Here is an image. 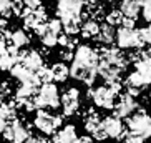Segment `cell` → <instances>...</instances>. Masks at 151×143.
Masks as SVG:
<instances>
[{
    "instance_id": "29",
    "label": "cell",
    "mask_w": 151,
    "mask_h": 143,
    "mask_svg": "<svg viewBox=\"0 0 151 143\" xmlns=\"http://www.w3.org/2000/svg\"><path fill=\"white\" fill-rule=\"evenodd\" d=\"M0 15L4 18L12 15V2L10 0H0Z\"/></svg>"
},
{
    "instance_id": "36",
    "label": "cell",
    "mask_w": 151,
    "mask_h": 143,
    "mask_svg": "<svg viewBox=\"0 0 151 143\" xmlns=\"http://www.w3.org/2000/svg\"><path fill=\"white\" fill-rule=\"evenodd\" d=\"M25 143H48V142H47L43 136H30Z\"/></svg>"
},
{
    "instance_id": "38",
    "label": "cell",
    "mask_w": 151,
    "mask_h": 143,
    "mask_svg": "<svg viewBox=\"0 0 151 143\" xmlns=\"http://www.w3.org/2000/svg\"><path fill=\"white\" fill-rule=\"evenodd\" d=\"M5 126H7V123H5V121L2 120V118H0V133H2V131L5 130Z\"/></svg>"
},
{
    "instance_id": "28",
    "label": "cell",
    "mask_w": 151,
    "mask_h": 143,
    "mask_svg": "<svg viewBox=\"0 0 151 143\" xmlns=\"http://www.w3.org/2000/svg\"><path fill=\"white\" fill-rule=\"evenodd\" d=\"M35 75H37V78H38V82H40V83H43V85H47V83H53L52 72H50V68L45 67V65L38 72H35Z\"/></svg>"
},
{
    "instance_id": "5",
    "label": "cell",
    "mask_w": 151,
    "mask_h": 143,
    "mask_svg": "<svg viewBox=\"0 0 151 143\" xmlns=\"http://www.w3.org/2000/svg\"><path fill=\"white\" fill-rule=\"evenodd\" d=\"M33 125H35L37 130H40L45 135H55L58 131V128L62 126V116L52 115L45 110H38V112H35Z\"/></svg>"
},
{
    "instance_id": "8",
    "label": "cell",
    "mask_w": 151,
    "mask_h": 143,
    "mask_svg": "<svg viewBox=\"0 0 151 143\" xmlns=\"http://www.w3.org/2000/svg\"><path fill=\"white\" fill-rule=\"evenodd\" d=\"M2 135H4V138L9 143H25L32 136V131H30L28 123L15 120L14 123H9L5 126Z\"/></svg>"
},
{
    "instance_id": "24",
    "label": "cell",
    "mask_w": 151,
    "mask_h": 143,
    "mask_svg": "<svg viewBox=\"0 0 151 143\" xmlns=\"http://www.w3.org/2000/svg\"><path fill=\"white\" fill-rule=\"evenodd\" d=\"M50 72H52V78H53V82H65L68 77H70V68H68L63 62L55 63L53 67L50 68Z\"/></svg>"
},
{
    "instance_id": "35",
    "label": "cell",
    "mask_w": 151,
    "mask_h": 143,
    "mask_svg": "<svg viewBox=\"0 0 151 143\" xmlns=\"http://www.w3.org/2000/svg\"><path fill=\"white\" fill-rule=\"evenodd\" d=\"M141 62L151 63V47H150V48H146V50L141 48Z\"/></svg>"
},
{
    "instance_id": "7",
    "label": "cell",
    "mask_w": 151,
    "mask_h": 143,
    "mask_svg": "<svg viewBox=\"0 0 151 143\" xmlns=\"http://www.w3.org/2000/svg\"><path fill=\"white\" fill-rule=\"evenodd\" d=\"M37 32V35L40 37V42L47 47V48H52L55 45H58V37H60V32H62V23L58 18L53 20H47L45 25H42Z\"/></svg>"
},
{
    "instance_id": "19",
    "label": "cell",
    "mask_w": 151,
    "mask_h": 143,
    "mask_svg": "<svg viewBox=\"0 0 151 143\" xmlns=\"http://www.w3.org/2000/svg\"><path fill=\"white\" fill-rule=\"evenodd\" d=\"M76 130L73 125H67L63 126L60 131H57V133L53 135V140H52V143H75L76 142Z\"/></svg>"
},
{
    "instance_id": "1",
    "label": "cell",
    "mask_w": 151,
    "mask_h": 143,
    "mask_svg": "<svg viewBox=\"0 0 151 143\" xmlns=\"http://www.w3.org/2000/svg\"><path fill=\"white\" fill-rule=\"evenodd\" d=\"M98 63H100V57H98L96 50L91 48L90 45H80V47H76L75 55H73L70 77L83 82L88 87L93 85L95 78L98 75Z\"/></svg>"
},
{
    "instance_id": "27",
    "label": "cell",
    "mask_w": 151,
    "mask_h": 143,
    "mask_svg": "<svg viewBox=\"0 0 151 143\" xmlns=\"http://www.w3.org/2000/svg\"><path fill=\"white\" fill-rule=\"evenodd\" d=\"M58 45L62 47L63 50H71L73 52V48L76 47V38L73 35H60L58 37Z\"/></svg>"
},
{
    "instance_id": "23",
    "label": "cell",
    "mask_w": 151,
    "mask_h": 143,
    "mask_svg": "<svg viewBox=\"0 0 151 143\" xmlns=\"http://www.w3.org/2000/svg\"><path fill=\"white\" fill-rule=\"evenodd\" d=\"M83 125H85V130H86L90 135H93L95 130L101 125V118H100V115H98L96 112L88 110V113H86L85 118H83Z\"/></svg>"
},
{
    "instance_id": "20",
    "label": "cell",
    "mask_w": 151,
    "mask_h": 143,
    "mask_svg": "<svg viewBox=\"0 0 151 143\" xmlns=\"http://www.w3.org/2000/svg\"><path fill=\"white\" fill-rule=\"evenodd\" d=\"M0 118L9 125L17 120V105L15 102H0Z\"/></svg>"
},
{
    "instance_id": "3",
    "label": "cell",
    "mask_w": 151,
    "mask_h": 143,
    "mask_svg": "<svg viewBox=\"0 0 151 143\" xmlns=\"http://www.w3.org/2000/svg\"><path fill=\"white\" fill-rule=\"evenodd\" d=\"M120 90H121V82L120 83H111V85L96 87L95 90H90L88 95L96 107L105 108V110H113L116 97L120 95Z\"/></svg>"
},
{
    "instance_id": "12",
    "label": "cell",
    "mask_w": 151,
    "mask_h": 143,
    "mask_svg": "<svg viewBox=\"0 0 151 143\" xmlns=\"http://www.w3.org/2000/svg\"><path fill=\"white\" fill-rule=\"evenodd\" d=\"M138 102L133 98V97H129V95L123 93V95H118L116 97V102H115V107H113V110H115V115L116 118H128V116H131L134 112L138 110Z\"/></svg>"
},
{
    "instance_id": "34",
    "label": "cell",
    "mask_w": 151,
    "mask_h": 143,
    "mask_svg": "<svg viewBox=\"0 0 151 143\" xmlns=\"http://www.w3.org/2000/svg\"><path fill=\"white\" fill-rule=\"evenodd\" d=\"M73 55H75V52H71V50H63L60 52V57H62V60H67V62H73Z\"/></svg>"
},
{
    "instance_id": "15",
    "label": "cell",
    "mask_w": 151,
    "mask_h": 143,
    "mask_svg": "<svg viewBox=\"0 0 151 143\" xmlns=\"http://www.w3.org/2000/svg\"><path fill=\"white\" fill-rule=\"evenodd\" d=\"M25 68H28L30 72H38L43 67V58L37 50H27V52H20V62Z\"/></svg>"
},
{
    "instance_id": "32",
    "label": "cell",
    "mask_w": 151,
    "mask_h": 143,
    "mask_svg": "<svg viewBox=\"0 0 151 143\" xmlns=\"http://www.w3.org/2000/svg\"><path fill=\"white\" fill-rule=\"evenodd\" d=\"M93 138L98 140V142H103V140H106V131H105V128H103V125H100L96 130L93 131Z\"/></svg>"
},
{
    "instance_id": "10",
    "label": "cell",
    "mask_w": 151,
    "mask_h": 143,
    "mask_svg": "<svg viewBox=\"0 0 151 143\" xmlns=\"http://www.w3.org/2000/svg\"><path fill=\"white\" fill-rule=\"evenodd\" d=\"M85 9V2L76 0H62L57 4V15L58 20H68V18H80Z\"/></svg>"
},
{
    "instance_id": "22",
    "label": "cell",
    "mask_w": 151,
    "mask_h": 143,
    "mask_svg": "<svg viewBox=\"0 0 151 143\" xmlns=\"http://www.w3.org/2000/svg\"><path fill=\"white\" fill-rule=\"evenodd\" d=\"M115 37H116V32L113 27H110L108 23H103L100 25V32H98L96 35V40L103 45V47H108L115 42Z\"/></svg>"
},
{
    "instance_id": "33",
    "label": "cell",
    "mask_w": 151,
    "mask_h": 143,
    "mask_svg": "<svg viewBox=\"0 0 151 143\" xmlns=\"http://www.w3.org/2000/svg\"><path fill=\"white\" fill-rule=\"evenodd\" d=\"M139 32H141L143 42H145V43H150V45H151V23L148 25L146 28H139Z\"/></svg>"
},
{
    "instance_id": "31",
    "label": "cell",
    "mask_w": 151,
    "mask_h": 143,
    "mask_svg": "<svg viewBox=\"0 0 151 143\" xmlns=\"http://www.w3.org/2000/svg\"><path fill=\"white\" fill-rule=\"evenodd\" d=\"M141 12H143V18L151 23V0L150 2H141Z\"/></svg>"
},
{
    "instance_id": "4",
    "label": "cell",
    "mask_w": 151,
    "mask_h": 143,
    "mask_svg": "<svg viewBox=\"0 0 151 143\" xmlns=\"http://www.w3.org/2000/svg\"><path fill=\"white\" fill-rule=\"evenodd\" d=\"M126 125H128L126 131L138 136V138H141L143 142L151 138V116L146 113V110L138 108L133 115L128 116Z\"/></svg>"
},
{
    "instance_id": "30",
    "label": "cell",
    "mask_w": 151,
    "mask_h": 143,
    "mask_svg": "<svg viewBox=\"0 0 151 143\" xmlns=\"http://www.w3.org/2000/svg\"><path fill=\"white\" fill-rule=\"evenodd\" d=\"M10 95H12V88H10L9 82H0V102L9 98Z\"/></svg>"
},
{
    "instance_id": "21",
    "label": "cell",
    "mask_w": 151,
    "mask_h": 143,
    "mask_svg": "<svg viewBox=\"0 0 151 143\" xmlns=\"http://www.w3.org/2000/svg\"><path fill=\"white\" fill-rule=\"evenodd\" d=\"M120 12L123 14L124 18H131V20H136V18H138V14L141 12V2H133V0H126V2H121Z\"/></svg>"
},
{
    "instance_id": "2",
    "label": "cell",
    "mask_w": 151,
    "mask_h": 143,
    "mask_svg": "<svg viewBox=\"0 0 151 143\" xmlns=\"http://www.w3.org/2000/svg\"><path fill=\"white\" fill-rule=\"evenodd\" d=\"M151 83V63L148 62H138L134 63V72L129 73L124 87H126V95L129 97H138L141 93V88L148 87Z\"/></svg>"
},
{
    "instance_id": "37",
    "label": "cell",
    "mask_w": 151,
    "mask_h": 143,
    "mask_svg": "<svg viewBox=\"0 0 151 143\" xmlns=\"http://www.w3.org/2000/svg\"><path fill=\"white\" fill-rule=\"evenodd\" d=\"M75 143H93V140L90 136H80V138H76Z\"/></svg>"
},
{
    "instance_id": "9",
    "label": "cell",
    "mask_w": 151,
    "mask_h": 143,
    "mask_svg": "<svg viewBox=\"0 0 151 143\" xmlns=\"http://www.w3.org/2000/svg\"><path fill=\"white\" fill-rule=\"evenodd\" d=\"M35 100H37V105H38V110H42L43 107H48V108L60 107V93H58V88L53 83L42 85V88H38V93L35 95Z\"/></svg>"
},
{
    "instance_id": "17",
    "label": "cell",
    "mask_w": 151,
    "mask_h": 143,
    "mask_svg": "<svg viewBox=\"0 0 151 143\" xmlns=\"http://www.w3.org/2000/svg\"><path fill=\"white\" fill-rule=\"evenodd\" d=\"M18 62H20V50L15 47H7L5 52L0 55V70L10 72Z\"/></svg>"
},
{
    "instance_id": "6",
    "label": "cell",
    "mask_w": 151,
    "mask_h": 143,
    "mask_svg": "<svg viewBox=\"0 0 151 143\" xmlns=\"http://www.w3.org/2000/svg\"><path fill=\"white\" fill-rule=\"evenodd\" d=\"M115 40L120 48H133V50H139L145 43L141 32L138 28H123V27L118 28Z\"/></svg>"
},
{
    "instance_id": "14",
    "label": "cell",
    "mask_w": 151,
    "mask_h": 143,
    "mask_svg": "<svg viewBox=\"0 0 151 143\" xmlns=\"http://www.w3.org/2000/svg\"><path fill=\"white\" fill-rule=\"evenodd\" d=\"M47 12L43 10V7L37 10H30L25 17H23V27L28 28V30H38L42 25L47 23Z\"/></svg>"
},
{
    "instance_id": "11",
    "label": "cell",
    "mask_w": 151,
    "mask_h": 143,
    "mask_svg": "<svg viewBox=\"0 0 151 143\" xmlns=\"http://www.w3.org/2000/svg\"><path fill=\"white\" fill-rule=\"evenodd\" d=\"M60 105L63 107V113L67 116H73L78 110H80V90L75 87H70L68 90L63 92V95L60 97Z\"/></svg>"
},
{
    "instance_id": "18",
    "label": "cell",
    "mask_w": 151,
    "mask_h": 143,
    "mask_svg": "<svg viewBox=\"0 0 151 143\" xmlns=\"http://www.w3.org/2000/svg\"><path fill=\"white\" fill-rule=\"evenodd\" d=\"M4 35H5V40H7V45L9 47H15V48H22V47L28 45V42H30L27 32H23V30H14V32L5 30Z\"/></svg>"
},
{
    "instance_id": "13",
    "label": "cell",
    "mask_w": 151,
    "mask_h": 143,
    "mask_svg": "<svg viewBox=\"0 0 151 143\" xmlns=\"http://www.w3.org/2000/svg\"><path fill=\"white\" fill-rule=\"evenodd\" d=\"M101 125L103 128H105V131H106V136L108 138H123L124 133H126V128H124L123 121L120 120V118H116V116H106L105 120H101Z\"/></svg>"
},
{
    "instance_id": "26",
    "label": "cell",
    "mask_w": 151,
    "mask_h": 143,
    "mask_svg": "<svg viewBox=\"0 0 151 143\" xmlns=\"http://www.w3.org/2000/svg\"><path fill=\"white\" fill-rule=\"evenodd\" d=\"M123 14L120 10H110L106 15H105V23H108L110 27H115V25H121L123 23Z\"/></svg>"
},
{
    "instance_id": "16",
    "label": "cell",
    "mask_w": 151,
    "mask_h": 143,
    "mask_svg": "<svg viewBox=\"0 0 151 143\" xmlns=\"http://www.w3.org/2000/svg\"><path fill=\"white\" fill-rule=\"evenodd\" d=\"M10 72H12V77H15L22 85H37V87H40V82H38L37 75L33 73V72H30L28 68H25L22 63H17Z\"/></svg>"
},
{
    "instance_id": "25",
    "label": "cell",
    "mask_w": 151,
    "mask_h": 143,
    "mask_svg": "<svg viewBox=\"0 0 151 143\" xmlns=\"http://www.w3.org/2000/svg\"><path fill=\"white\" fill-rule=\"evenodd\" d=\"M80 32L83 38H96L98 32H100V23L95 22V20H85Z\"/></svg>"
}]
</instances>
